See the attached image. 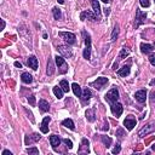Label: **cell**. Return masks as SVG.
I'll use <instances>...</instances> for the list:
<instances>
[{
  "label": "cell",
  "mask_w": 155,
  "mask_h": 155,
  "mask_svg": "<svg viewBox=\"0 0 155 155\" xmlns=\"http://www.w3.org/2000/svg\"><path fill=\"white\" fill-rule=\"evenodd\" d=\"M82 35H84L85 39V50H84V58L85 59H90L91 57V36L86 33V32H82Z\"/></svg>",
  "instance_id": "obj_1"
},
{
  "label": "cell",
  "mask_w": 155,
  "mask_h": 155,
  "mask_svg": "<svg viewBox=\"0 0 155 155\" xmlns=\"http://www.w3.org/2000/svg\"><path fill=\"white\" fill-rule=\"evenodd\" d=\"M106 99H107V102L109 103V104H113V103L118 102V99H119V91H118V89L113 87L111 90H109L107 92V95H106Z\"/></svg>",
  "instance_id": "obj_2"
},
{
  "label": "cell",
  "mask_w": 155,
  "mask_h": 155,
  "mask_svg": "<svg viewBox=\"0 0 155 155\" xmlns=\"http://www.w3.org/2000/svg\"><path fill=\"white\" fill-rule=\"evenodd\" d=\"M58 35H59L62 39H63L68 45H73V44H75V39H76L75 34L70 33V32H59Z\"/></svg>",
  "instance_id": "obj_3"
},
{
  "label": "cell",
  "mask_w": 155,
  "mask_h": 155,
  "mask_svg": "<svg viewBox=\"0 0 155 155\" xmlns=\"http://www.w3.org/2000/svg\"><path fill=\"white\" fill-rule=\"evenodd\" d=\"M146 18H147V14L146 12H142L141 10L137 9L136 11V21H135V27H139L141 24H143L144 22H146Z\"/></svg>",
  "instance_id": "obj_4"
},
{
  "label": "cell",
  "mask_w": 155,
  "mask_h": 155,
  "mask_svg": "<svg viewBox=\"0 0 155 155\" xmlns=\"http://www.w3.org/2000/svg\"><path fill=\"white\" fill-rule=\"evenodd\" d=\"M154 131H155V125H154V124H149V125L144 126L142 130H139L138 136L139 137H146L147 135H149V133H153Z\"/></svg>",
  "instance_id": "obj_5"
},
{
  "label": "cell",
  "mask_w": 155,
  "mask_h": 155,
  "mask_svg": "<svg viewBox=\"0 0 155 155\" xmlns=\"http://www.w3.org/2000/svg\"><path fill=\"white\" fill-rule=\"evenodd\" d=\"M110 109H111V113H113V114H114L116 118H119V116L122 114L124 107H122V104H120V103L115 102V103H113V104H110Z\"/></svg>",
  "instance_id": "obj_6"
},
{
  "label": "cell",
  "mask_w": 155,
  "mask_h": 155,
  "mask_svg": "<svg viewBox=\"0 0 155 155\" xmlns=\"http://www.w3.org/2000/svg\"><path fill=\"white\" fill-rule=\"evenodd\" d=\"M108 82V78H104V76H101V78H98L96 81H94V82H91V86H94L96 90H101L103 86H104Z\"/></svg>",
  "instance_id": "obj_7"
},
{
  "label": "cell",
  "mask_w": 155,
  "mask_h": 155,
  "mask_svg": "<svg viewBox=\"0 0 155 155\" xmlns=\"http://www.w3.org/2000/svg\"><path fill=\"white\" fill-rule=\"evenodd\" d=\"M57 50L62 54V56H64V57H67V58H70L71 56H73V52H71V50H70L69 47H67V46L59 45V46L57 47Z\"/></svg>",
  "instance_id": "obj_8"
},
{
  "label": "cell",
  "mask_w": 155,
  "mask_h": 155,
  "mask_svg": "<svg viewBox=\"0 0 155 155\" xmlns=\"http://www.w3.org/2000/svg\"><path fill=\"white\" fill-rule=\"evenodd\" d=\"M79 154H87L90 153V149H89V141L86 138H82L81 141V146L79 148Z\"/></svg>",
  "instance_id": "obj_9"
},
{
  "label": "cell",
  "mask_w": 155,
  "mask_h": 155,
  "mask_svg": "<svg viewBox=\"0 0 155 155\" xmlns=\"http://www.w3.org/2000/svg\"><path fill=\"white\" fill-rule=\"evenodd\" d=\"M135 98H136L137 102H139V103H144V102H146V99H147V92L144 91V90H139V91H137L136 94H135Z\"/></svg>",
  "instance_id": "obj_10"
},
{
  "label": "cell",
  "mask_w": 155,
  "mask_h": 155,
  "mask_svg": "<svg viewBox=\"0 0 155 155\" xmlns=\"http://www.w3.org/2000/svg\"><path fill=\"white\" fill-rule=\"evenodd\" d=\"M124 125H125V127H126L129 131H131V130H133V127L136 126V120L130 115L129 118L125 119V121H124Z\"/></svg>",
  "instance_id": "obj_11"
},
{
  "label": "cell",
  "mask_w": 155,
  "mask_h": 155,
  "mask_svg": "<svg viewBox=\"0 0 155 155\" xmlns=\"http://www.w3.org/2000/svg\"><path fill=\"white\" fill-rule=\"evenodd\" d=\"M90 1H91L92 7H94V12H95V15L97 16V19H101V6H99L98 0H90Z\"/></svg>",
  "instance_id": "obj_12"
},
{
  "label": "cell",
  "mask_w": 155,
  "mask_h": 155,
  "mask_svg": "<svg viewBox=\"0 0 155 155\" xmlns=\"http://www.w3.org/2000/svg\"><path fill=\"white\" fill-rule=\"evenodd\" d=\"M86 18H89L90 21H96L97 19V16L95 14H92L91 11H82L81 15H80V19L81 21H85Z\"/></svg>",
  "instance_id": "obj_13"
},
{
  "label": "cell",
  "mask_w": 155,
  "mask_h": 155,
  "mask_svg": "<svg viewBox=\"0 0 155 155\" xmlns=\"http://www.w3.org/2000/svg\"><path fill=\"white\" fill-rule=\"evenodd\" d=\"M55 58H56V63H57L58 68H63V73H66V71H67V63H66V59L62 57V56H58V55H57Z\"/></svg>",
  "instance_id": "obj_14"
},
{
  "label": "cell",
  "mask_w": 155,
  "mask_h": 155,
  "mask_svg": "<svg viewBox=\"0 0 155 155\" xmlns=\"http://www.w3.org/2000/svg\"><path fill=\"white\" fill-rule=\"evenodd\" d=\"M40 135H38V133H33L32 136H26V146H30L33 142H38V141H40Z\"/></svg>",
  "instance_id": "obj_15"
},
{
  "label": "cell",
  "mask_w": 155,
  "mask_h": 155,
  "mask_svg": "<svg viewBox=\"0 0 155 155\" xmlns=\"http://www.w3.org/2000/svg\"><path fill=\"white\" fill-rule=\"evenodd\" d=\"M27 64H28L29 68H32L33 70H36L38 69V59H36V57L35 56H30L28 58V61H27Z\"/></svg>",
  "instance_id": "obj_16"
},
{
  "label": "cell",
  "mask_w": 155,
  "mask_h": 155,
  "mask_svg": "<svg viewBox=\"0 0 155 155\" xmlns=\"http://www.w3.org/2000/svg\"><path fill=\"white\" fill-rule=\"evenodd\" d=\"M50 121H51V118L50 116L44 118L43 122H41V127H40V130H41V132H43V133H47L49 132V122Z\"/></svg>",
  "instance_id": "obj_17"
},
{
  "label": "cell",
  "mask_w": 155,
  "mask_h": 155,
  "mask_svg": "<svg viewBox=\"0 0 155 155\" xmlns=\"http://www.w3.org/2000/svg\"><path fill=\"white\" fill-rule=\"evenodd\" d=\"M50 143H51V146H52V148L56 149L61 144V138L57 135H52V136H50Z\"/></svg>",
  "instance_id": "obj_18"
},
{
  "label": "cell",
  "mask_w": 155,
  "mask_h": 155,
  "mask_svg": "<svg viewBox=\"0 0 155 155\" xmlns=\"http://www.w3.org/2000/svg\"><path fill=\"white\" fill-rule=\"evenodd\" d=\"M39 108H40V110L43 113H46V111L50 110V104L45 99H40L39 101Z\"/></svg>",
  "instance_id": "obj_19"
},
{
  "label": "cell",
  "mask_w": 155,
  "mask_h": 155,
  "mask_svg": "<svg viewBox=\"0 0 155 155\" xmlns=\"http://www.w3.org/2000/svg\"><path fill=\"white\" fill-rule=\"evenodd\" d=\"M116 73H118L119 76H124V78L127 76V75L130 74V66H124L122 68H120V69L116 71Z\"/></svg>",
  "instance_id": "obj_20"
},
{
  "label": "cell",
  "mask_w": 155,
  "mask_h": 155,
  "mask_svg": "<svg viewBox=\"0 0 155 155\" xmlns=\"http://www.w3.org/2000/svg\"><path fill=\"white\" fill-rule=\"evenodd\" d=\"M46 73H47V75H52L55 73V64H54V62H52V59H51V58H49V61H47Z\"/></svg>",
  "instance_id": "obj_21"
},
{
  "label": "cell",
  "mask_w": 155,
  "mask_h": 155,
  "mask_svg": "<svg viewBox=\"0 0 155 155\" xmlns=\"http://www.w3.org/2000/svg\"><path fill=\"white\" fill-rule=\"evenodd\" d=\"M154 50V46L153 45H149V44H141V51L143 54H150L151 51Z\"/></svg>",
  "instance_id": "obj_22"
},
{
  "label": "cell",
  "mask_w": 155,
  "mask_h": 155,
  "mask_svg": "<svg viewBox=\"0 0 155 155\" xmlns=\"http://www.w3.org/2000/svg\"><path fill=\"white\" fill-rule=\"evenodd\" d=\"M86 119L90 122H94L96 120V115H95V109H87L86 110Z\"/></svg>",
  "instance_id": "obj_23"
},
{
  "label": "cell",
  "mask_w": 155,
  "mask_h": 155,
  "mask_svg": "<svg viewBox=\"0 0 155 155\" xmlns=\"http://www.w3.org/2000/svg\"><path fill=\"white\" fill-rule=\"evenodd\" d=\"M62 125L68 127L69 130H75V125H74V122L71 119H64L63 121H62Z\"/></svg>",
  "instance_id": "obj_24"
},
{
  "label": "cell",
  "mask_w": 155,
  "mask_h": 155,
  "mask_svg": "<svg viewBox=\"0 0 155 155\" xmlns=\"http://www.w3.org/2000/svg\"><path fill=\"white\" fill-rule=\"evenodd\" d=\"M21 80H22L24 84H32L33 82V76L29 73H23L22 76H21Z\"/></svg>",
  "instance_id": "obj_25"
},
{
  "label": "cell",
  "mask_w": 155,
  "mask_h": 155,
  "mask_svg": "<svg viewBox=\"0 0 155 155\" xmlns=\"http://www.w3.org/2000/svg\"><path fill=\"white\" fill-rule=\"evenodd\" d=\"M71 89H73V92H74V95H75V96L81 97V95H82V90H81V87L76 84V82H74V84L71 85Z\"/></svg>",
  "instance_id": "obj_26"
},
{
  "label": "cell",
  "mask_w": 155,
  "mask_h": 155,
  "mask_svg": "<svg viewBox=\"0 0 155 155\" xmlns=\"http://www.w3.org/2000/svg\"><path fill=\"white\" fill-rule=\"evenodd\" d=\"M91 98V91H90V89H85L84 91H82V95H81V99L82 101H89Z\"/></svg>",
  "instance_id": "obj_27"
},
{
  "label": "cell",
  "mask_w": 155,
  "mask_h": 155,
  "mask_svg": "<svg viewBox=\"0 0 155 155\" xmlns=\"http://www.w3.org/2000/svg\"><path fill=\"white\" fill-rule=\"evenodd\" d=\"M130 55V50L126 47V46H124L122 49H121V51H120V55H119V59H124L126 56H129Z\"/></svg>",
  "instance_id": "obj_28"
},
{
  "label": "cell",
  "mask_w": 155,
  "mask_h": 155,
  "mask_svg": "<svg viewBox=\"0 0 155 155\" xmlns=\"http://www.w3.org/2000/svg\"><path fill=\"white\" fill-rule=\"evenodd\" d=\"M54 94H55V96L58 98V99H61L62 97H63V90L61 89V86L58 87V86H55L54 87Z\"/></svg>",
  "instance_id": "obj_29"
},
{
  "label": "cell",
  "mask_w": 155,
  "mask_h": 155,
  "mask_svg": "<svg viewBox=\"0 0 155 155\" xmlns=\"http://www.w3.org/2000/svg\"><path fill=\"white\" fill-rule=\"evenodd\" d=\"M59 86H61L62 90H63V92H69V90H70L69 84H68L67 80H62V81L59 82Z\"/></svg>",
  "instance_id": "obj_30"
},
{
  "label": "cell",
  "mask_w": 155,
  "mask_h": 155,
  "mask_svg": "<svg viewBox=\"0 0 155 155\" xmlns=\"http://www.w3.org/2000/svg\"><path fill=\"white\" fill-rule=\"evenodd\" d=\"M52 12H54L55 19H61V18H62V12H61V10H59L58 7H54V9H52Z\"/></svg>",
  "instance_id": "obj_31"
},
{
  "label": "cell",
  "mask_w": 155,
  "mask_h": 155,
  "mask_svg": "<svg viewBox=\"0 0 155 155\" xmlns=\"http://www.w3.org/2000/svg\"><path fill=\"white\" fill-rule=\"evenodd\" d=\"M101 139H102L103 144H104L107 148L110 147V144H111V138H109V137H107V136H101Z\"/></svg>",
  "instance_id": "obj_32"
},
{
  "label": "cell",
  "mask_w": 155,
  "mask_h": 155,
  "mask_svg": "<svg viewBox=\"0 0 155 155\" xmlns=\"http://www.w3.org/2000/svg\"><path fill=\"white\" fill-rule=\"evenodd\" d=\"M118 35H119V26L116 24L114 27V30H113V33H111V41H115L118 39Z\"/></svg>",
  "instance_id": "obj_33"
},
{
  "label": "cell",
  "mask_w": 155,
  "mask_h": 155,
  "mask_svg": "<svg viewBox=\"0 0 155 155\" xmlns=\"http://www.w3.org/2000/svg\"><path fill=\"white\" fill-rule=\"evenodd\" d=\"M63 143L67 146V148H68V149H71V148H73V143H71V141H70V139L64 138V139H63Z\"/></svg>",
  "instance_id": "obj_34"
},
{
  "label": "cell",
  "mask_w": 155,
  "mask_h": 155,
  "mask_svg": "<svg viewBox=\"0 0 155 155\" xmlns=\"http://www.w3.org/2000/svg\"><path fill=\"white\" fill-rule=\"evenodd\" d=\"M27 153L28 154H39V150L36 147H33V148H28L27 149Z\"/></svg>",
  "instance_id": "obj_35"
},
{
  "label": "cell",
  "mask_w": 155,
  "mask_h": 155,
  "mask_svg": "<svg viewBox=\"0 0 155 155\" xmlns=\"http://www.w3.org/2000/svg\"><path fill=\"white\" fill-rule=\"evenodd\" d=\"M139 3L143 7H149L150 6V1L149 0H139Z\"/></svg>",
  "instance_id": "obj_36"
},
{
  "label": "cell",
  "mask_w": 155,
  "mask_h": 155,
  "mask_svg": "<svg viewBox=\"0 0 155 155\" xmlns=\"http://www.w3.org/2000/svg\"><path fill=\"white\" fill-rule=\"evenodd\" d=\"M28 102L30 103V106H35V97L32 95V96H29L28 97Z\"/></svg>",
  "instance_id": "obj_37"
},
{
  "label": "cell",
  "mask_w": 155,
  "mask_h": 155,
  "mask_svg": "<svg viewBox=\"0 0 155 155\" xmlns=\"http://www.w3.org/2000/svg\"><path fill=\"white\" fill-rule=\"evenodd\" d=\"M116 136L121 138L122 136H125V131H124L122 129H118V131H116Z\"/></svg>",
  "instance_id": "obj_38"
},
{
  "label": "cell",
  "mask_w": 155,
  "mask_h": 155,
  "mask_svg": "<svg viewBox=\"0 0 155 155\" xmlns=\"http://www.w3.org/2000/svg\"><path fill=\"white\" fill-rule=\"evenodd\" d=\"M120 150H121V147H120V144H116V147L114 148V149H113V154H119L120 153Z\"/></svg>",
  "instance_id": "obj_39"
},
{
  "label": "cell",
  "mask_w": 155,
  "mask_h": 155,
  "mask_svg": "<svg viewBox=\"0 0 155 155\" xmlns=\"http://www.w3.org/2000/svg\"><path fill=\"white\" fill-rule=\"evenodd\" d=\"M149 62H150L153 66H155V54H151V55L149 56Z\"/></svg>",
  "instance_id": "obj_40"
},
{
  "label": "cell",
  "mask_w": 155,
  "mask_h": 155,
  "mask_svg": "<svg viewBox=\"0 0 155 155\" xmlns=\"http://www.w3.org/2000/svg\"><path fill=\"white\" fill-rule=\"evenodd\" d=\"M3 155H12V153L10 151V150H4L3 151Z\"/></svg>",
  "instance_id": "obj_41"
},
{
  "label": "cell",
  "mask_w": 155,
  "mask_h": 155,
  "mask_svg": "<svg viewBox=\"0 0 155 155\" xmlns=\"http://www.w3.org/2000/svg\"><path fill=\"white\" fill-rule=\"evenodd\" d=\"M15 66H16L17 68H22V64H21L19 62H15Z\"/></svg>",
  "instance_id": "obj_42"
},
{
  "label": "cell",
  "mask_w": 155,
  "mask_h": 155,
  "mask_svg": "<svg viewBox=\"0 0 155 155\" xmlns=\"http://www.w3.org/2000/svg\"><path fill=\"white\" fill-rule=\"evenodd\" d=\"M4 28H5V21L1 19V29H4Z\"/></svg>",
  "instance_id": "obj_43"
},
{
  "label": "cell",
  "mask_w": 155,
  "mask_h": 155,
  "mask_svg": "<svg viewBox=\"0 0 155 155\" xmlns=\"http://www.w3.org/2000/svg\"><path fill=\"white\" fill-rule=\"evenodd\" d=\"M108 129H109V126H108V122H107V125L103 126V130H107V131H108Z\"/></svg>",
  "instance_id": "obj_44"
},
{
  "label": "cell",
  "mask_w": 155,
  "mask_h": 155,
  "mask_svg": "<svg viewBox=\"0 0 155 155\" xmlns=\"http://www.w3.org/2000/svg\"><path fill=\"white\" fill-rule=\"evenodd\" d=\"M57 1H58L59 4H63V3H64V0H57Z\"/></svg>",
  "instance_id": "obj_45"
},
{
  "label": "cell",
  "mask_w": 155,
  "mask_h": 155,
  "mask_svg": "<svg viewBox=\"0 0 155 155\" xmlns=\"http://www.w3.org/2000/svg\"><path fill=\"white\" fill-rule=\"evenodd\" d=\"M151 96H153V98H155V92H151Z\"/></svg>",
  "instance_id": "obj_46"
},
{
  "label": "cell",
  "mask_w": 155,
  "mask_h": 155,
  "mask_svg": "<svg viewBox=\"0 0 155 155\" xmlns=\"http://www.w3.org/2000/svg\"><path fill=\"white\" fill-rule=\"evenodd\" d=\"M102 1H103V3H106V4H107V3L109 1V0H102Z\"/></svg>",
  "instance_id": "obj_47"
},
{
  "label": "cell",
  "mask_w": 155,
  "mask_h": 155,
  "mask_svg": "<svg viewBox=\"0 0 155 155\" xmlns=\"http://www.w3.org/2000/svg\"><path fill=\"white\" fill-rule=\"evenodd\" d=\"M151 148H153V150H155V144H153V147H151Z\"/></svg>",
  "instance_id": "obj_48"
},
{
  "label": "cell",
  "mask_w": 155,
  "mask_h": 155,
  "mask_svg": "<svg viewBox=\"0 0 155 155\" xmlns=\"http://www.w3.org/2000/svg\"><path fill=\"white\" fill-rule=\"evenodd\" d=\"M154 1H155V0H154Z\"/></svg>",
  "instance_id": "obj_49"
}]
</instances>
